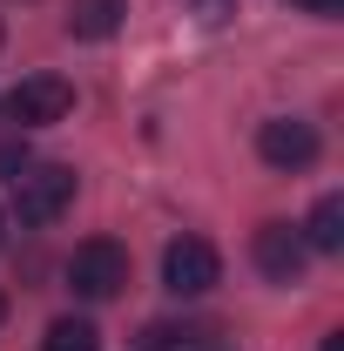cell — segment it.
<instances>
[{
	"mask_svg": "<svg viewBox=\"0 0 344 351\" xmlns=\"http://www.w3.org/2000/svg\"><path fill=\"white\" fill-rule=\"evenodd\" d=\"M297 237L310 250H344V196H317V210H310V223Z\"/></svg>",
	"mask_w": 344,
	"mask_h": 351,
	"instance_id": "8",
	"label": "cell"
},
{
	"mask_svg": "<svg viewBox=\"0 0 344 351\" xmlns=\"http://www.w3.org/2000/svg\"><path fill=\"white\" fill-rule=\"evenodd\" d=\"M182 345H189V331H182V324H169V317H149V324L135 331V345H129V351H182Z\"/></svg>",
	"mask_w": 344,
	"mask_h": 351,
	"instance_id": "10",
	"label": "cell"
},
{
	"mask_svg": "<svg viewBox=\"0 0 344 351\" xmlns=\"http://www.w3.org/2000/svg\"><path fill=\"white\" fill-rule=\"evenodd\" d=\"M68 284H75V298H88V304L122 298V291H129V250H122V243H108V237L82 243L75 263H68Z\"/></svg>",
	"mask_w": 344,
	"mask_h": 351,
	"instance_id": "2",
	"label": "cell"
},
{
	"mask_svg": "<svg viewBox=\"0 0 344 351\" xmlns=\"http://www.w3.org/2000/svg\"><path fill=\"white\" fill-rule=\"evenodd\" d=\"M68 203H75V169L68 162H21V176H14V217L27 230L54 223Z\"/></svg>",
	"mask_w": 344,
	"mask_h": 351,
	"instance_id": "1",
	"label": "cell"
},
{
	"mask_svg": "<svg viewBox=\"0 0 344 351\" xmlns=\"http://www.w3.org/2000/svg\"><path fill=\"white\" fill-rule=\"evenodd\" d=\"M324 351H344V331H331V338H324Z\"/></svg>",
	"mask_w": 344,
	"mask_h": 351,
	"instance_id": "14",
	"label": "cell"
},
{
	"mask_svg": "<svg viewBox=\"0 0 344 351\" xmlns=\"http://www.w3.org/2000/svg\"><path fill=\"white\" fill-rule=\"evenodd\" d=\"M41 351H101V331H95L88 317H54L47 338H41Z\"/></svg>",
	"mask_w": 344,
	"mask_h": 351,
	"instance_id": "9",
	"label": "cell"
},
{
	"mask_svg": "<svg viewBox=\"0 0 344 351\" xmlns=\"http://www.w3.org/2000/svg\"><path fill=\"white\" fill-rule=\"evenodd\" d=\"M291 7H304V14H324V21H331V14H344V0H291Z\"/></svg>",
	"mask_w": 344,
	"mask_h": 351,
	"instance_id": "12",
	"label": "cell"
},
{
	"mask_svg": "<svg viewBox=\"0 0 344 351\" xmlns=\"http://www.w3.org/2000/svg\"><path fill=\"white\" fill-rule=\"evenodd\" d=\"M196 7V21H210V27H223L230 14H236V0H189Z\"/></svg>",
	"mask_w": 344,
	"mask_h": 351,
	"instance_id": "11",
	"label": "cell"
},
{
	"mask_svg": "<svg viewBox=\"0 0 344 351\" xmlns=\"http://www.w3.org/2000/svg\"><path fill=\"white\" fill-rule=\"evenodd\" d=\"M7 115L27 122V129L68 122V115H75V82H61V75H27V82L7 95Z\"/></svg>",
	"mask_w": 344,
	"mask_h": 351,
	"instance_id": "5",
	"label": "cell"
},
{
	"mask_svg": "<svg viewBox=\"0 0 344 351\" xmlns=\"http://www.w3.org/2000/svg\"><path fill=\"white\" fill-rule=\"evenodd\" d=\"M0 324H7V291H0Z\"/></svg>",
	"mask_w": 344,
	"mask_h": 351,
	"instance_id": "15",
	"label": "cell"
},
{
	"mask_svg": "<svg viewBox=\"0 0 344 351\" xmlns=\"http://www.w3.org/2000/svg\"><path fill=\"white\" fill-rule=\"evenodd\" d=\"M122 0H75V14H68V34L75 41H108L115 27H122Z\"/></svg>",
	"mask_w": 344,
	"mask_h": 351,
	"instance_id": "7",
	"label": "cell"
},
{
	"mask_svg": "<svg viewBox=\"0 0 344 351\" xmlns=\"http://www.w3.org/2000/svg\"><path fill=\"white\" fill-rule=\"evenodd\" d=\"M317 149H324V142H317V129H310V122H297V115H270V122L257 129V156L270 162V169H284V176L310 169V162H317Z\"/></svg>",
	"mask_w": 344,
	"mask_h": 351,
	"instance_id": "4",
	"label": "cell"
},
{
	"mask_svg": "<svg viewBox=\"0 0 344 351\" xmlns=\"http://www.w3.org/2000/svg\"><path fill=\"white\" fill-rule=\"evenodd\" d=\"M216 277H223V257H216L210 237H175L169 250H162V284H169L175 298H203Z\"/></svg>",
	"mask_w": 344,
	"mask_h": 351,
	"instance_id": "3",
	"label": "cell"
},
{
	"mask_svg": "<svg viewBox=\"0 0 344 351\" xmlns=\"http://www.w3.org/2000/svg\"><path fill=\"white\" fill-rule=\"evenodd\" d=\"M0 41H7V27H0Z\"/></svg>",
	"mask_w": 344,
	"mask_h": 351,
	"instance_id": "16",
	"label": "cell"
},
{
	"mask_svg": "<svg viewBox=\"0 0 344 351\" xmlns=\"http://www.w3.org/2000/svg\"><path fill=\"white\" fill-rule=\"evenodd\" d=\"M21 162H27L21 149H0V176H21Z\"/></svg>",
	"mask_w": 344,
	"mask_h": 351,
	"instance_id": "13",
	"label": "cell"
},
{
	"mask_svg": "<svg viewBox=\"0 0 344 351\" xmlns=\"http://www.w3.org/2000/svg\"><path fill=\"white\" fill-rule=\"evenodd\" d=\"M250 257H257V270L270 284H297L304 263H310V243H304L291 223H263L257 237H250Z\"/></svg>",
	"mask_w": 344,
	"mask_h": 351,
	"instance_id": "6",
	"label": "cell"
}]
</instances>
